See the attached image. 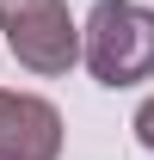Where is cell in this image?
<instances>
[{
	"instance_id": "cell-3",
	"label": "cell",
	"mask_w": 154,
	"mask_h": 160,
	"mask_svg": "<svg viewBox=\"0 0 154 160\" xmlns=\"http://www.w3.org/2000/svg\"><path fill=\"white\" fill-rule=\"evenodd\" d=\"M62 111L31 92H0V160H56Z\"/></svg>"
},
{
	"instance_id": "cell-1",
	"label": "cell",
	"mask_w": 154,
	"mask_h": 160,
	"mask_svg": "<svg viewBox=\"0 0 154 160\" xmlns=\"http://www.w3.org/2000/svg\"><path fill=\"white\" fill-rule=\"evenodd\" d=\"M80 56L93 68V80H105V86L148 80L154 74V12L136 0H99L86 19V37H80Z\"/></svg>"
},
{
	"instance_id": "cell-2",
	"label": "cell",
	"mask_w": 154,
	"mask_h": 160,
	"mask_svg": "<svg viewBox=\"0 0 154 160\" xmlns=\"http://www.w3.org/2000/svg\"><path fill=\"white\" fill-rule=\"evenodd\" d=\"M0 31L31 74H68L80 62V25L68 0H0Z\"/></svg>"
},
{
	"instance_id": "cell-4",
	"label": "cell",
	"mask_w": 154,
	"mask_h": 160,
	"mask_svg": "<svg viewBox=\"0 0 154 160\" xmlns=\"http://www.w3.org/2000/svg\"><path fill=\"white\" fill-rule=\"evenodd\" d=\"M136 142H142V148L154 154V99L142 105V111H136Z\"/></svg>"
}]
</instances>
